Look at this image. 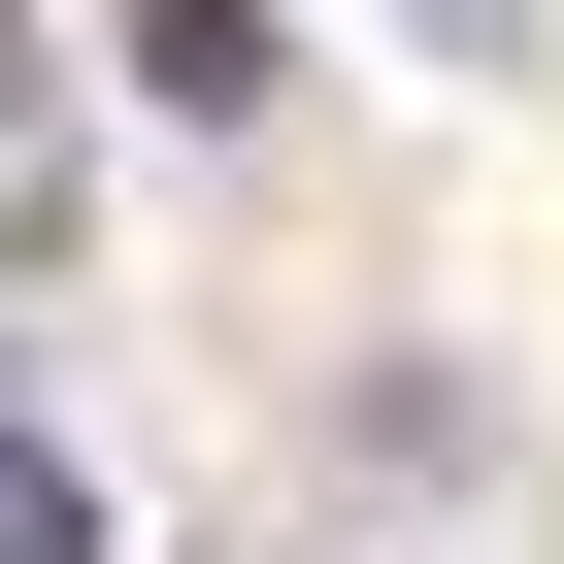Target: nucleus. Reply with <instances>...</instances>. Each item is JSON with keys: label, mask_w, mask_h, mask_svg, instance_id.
Instances as JSON below:
<instances>
[{"label": "nucleus", "mask_w": 564, "mask_h": 564, "mask_svg": "<svg viewBox=\"0 0 564 564\" xmlns=\"http://www.w3.org/2000/svg\"><path fill=\"white\" fill-rule=\"evenodd\" d=\"M133 34V100H199V133H265V0H100Z\"/></svg>", "instance_id": "f257e3e1"}, {"label": "nucleus", "mask_w": 564, "mask_h": 564, "mask_svg": "<svg viewBox=\"0 0 564 564\" xmlns=\"http://www.w3.org/2000/svg\"><path fill=\"white\" fill-rule=\"evenodd\" d=\"M0 564H100V465H67L34 399H0Z\"/></svg>", "instance_id": "f03ea898"}, {"label": "nucleus", "mask_w": 564, "mask_h": 564, "mask_svg": "<svg viewBox=\"0 0 564 564\" xmlns=\"http://www.w3.org/2000/svg\"><path fill=\"white\" fill-rule=\"evenodd\" d=\"M0 232H67V100H34V0H0Z\"/></svg>", "instance_id": "7ed1b4c3"}, {"label": "nucleus", "mask_w": 564, "mask_h": 564, "mask_svg": "<svg viewBox=\"0 0 564 564\" xmlns=\"http://www.w3.org/2000/svg\"><path fill=\"white\" fill-rule=\"evenodd\" d=\"M432 34H531V0H432Z\"/></svg>", "instance_id": "20e7f679"}]
</instances>
